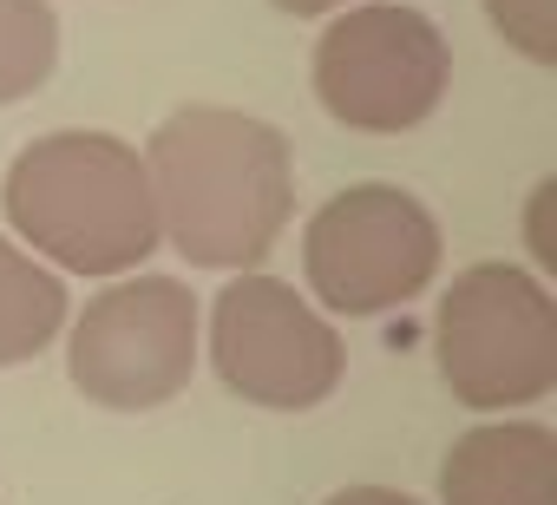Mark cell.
Wrapping results in <instances>:
<instances>
[{"label": "cell", "mask_w": 557, "mask_h": 505, "mask_svg": "<svg viewBox=\"0 0 557 505\" xmlns=\"http://www.w3.org/2000/svg\"><path fill=\"white\" fill-rule=\"evenodd\" d=\"M66 329V283L0 236V368L34 361Z\"/></svg>", "instance_id": "9c48e42d"}, {"label": "cell", "mask_w": 557, "mask_h": 505, "mask_svg": "<svg viewBox=\"0 0 557 505\" xmlns=\"http://www.w3.org/2000/svg\"><path fill=\"white\" fill-rule=\"evenodd\" d=\"M302 270L335 316H387L440 276V223L400 184H355L315 210Z\"/></svg>", "instance_id": "277c9868"}, {"label": "cell", "mask_w": 557, "mask_h": 505, "mask_svg": "<svg viewBox=\"0 0 557 505\" xmlns=\"http://www.w3.org/2000/svg\"><path fill=\"white\" fill-rule=\"evenodd\" d=\"M145 177L158 236L197 270H256L296 204L289 138L230 106L171 112L145 145Z\"/></svg>", "instance_id": "6da1fadb"}, {"label": "cell", "mask_w": 557, "mask_h": 505, "mask_svg": "<svg viewBox=\"0 0 557 505\" xmlns=\"http://www.w3.org/2000/svg\"><path fill=\"white\" fill-rule=\"evenodd\" d=\"M66 335L73 387L112 414H145L177 401L197 368V296L177 276H125Z\"/></svg>", "instance_id": "5b68a950"}, {"label": "cell", "mask_w": 557, "mask_h": 505, "mask_svg": "<svg viewBox=\"0 0 557 505\" xmlns=\"http://www.w3.org/2000/svg\"><path fill=\"white\" fill-rule=\"evenodd\" d=\"M433 348L459 407H531L557 381V303L518 263H472L440 296Z\"/></svg>", "instance_id": "3957f363"}, {"label": "cell", "mask_w": 557, "mask_h": 505, "mask_svg": "<svg viewBox=\"0 0 557 505\" xmlns=\"http://www.w3.org/2000/svg\"><path fill=\"white\" fill-rule=\"evenodd\" d=\"M485 14L505 34V47H518L524 60L537 66L557 60V0H485Z\"/></svg>", "instance_id": "8fae6325"}, {"label": "cell", "mask_w": 557, "mask_h": 505, "mask_svg": "<svg viewBox=\"0 0 557 505\" xmlns=\"http://www.w3.org/2000/svg\"><path fill=\"white\" fill-rule=\"evenodd\" d=\"M446 505H557V440L537 420H492L453 440L440 466Z\"/></svg>", "instance_id": "ba28073f"}, {"label": "cell", "mask_w": 557, "mask_h": 505, "mask_svg": "<svg viewBox=\"0 0 557 505\" xmlns=\"http://www.w3.org/2000/svg\"><path fill=\"white\" fill-rule=\"evenodd\" d=\"M8 223L73 276H125L158 236L145 158L112 132H47L8 171Z\"/></svg>", "instance_id": "7a4b0ae2"}, {"label": "cell", "mask_w": 557, "mask_h": 505, "mask_svg": "<svg viewBox=\"0 0 557 505\" xmlns=\"http://www.w3.org/2000/svg\"><path fill=\"white\" fill-rule=\"evenodd\" d=\"M60 66V21L47 0H0V106L40 93Z\"/></svg>", "instance_id": "30bf717a"}, {"label": "cell", "mask_w": 557, "mask_h": 505, "mask_svg": "<svg viewBox=\"0 0 557 505\" xmlns=\"http://www.w3.org/2000/svg\"><path fill=\"white\" fill-rule=\"evenodd\" d=\"M550 197H557L550 184H537V197H531V249H537V263H544V270L557 263V249H550V230H544V210H550Z\"/></svg>", "instance_id": "7c38bea8"}, {"label": "cell", "mask_w": 557, "mask_h": 505, "mask_svg": "<svg viewBox=\"0 0 557 505\" xmlns=\"http://www.w3.org/2000/svg\"><path fill=\"white\" fill-rule=\"evenodd\" d=\"M329 505H420V498H407V492H387V485H348V492H335Z\"/></svg>", "instance_id": "4fadbf2b"}, {"label": "cell", "mask_w": 557, "mask_h": 505, "mask_svg": "<svg viewBox=\"0 0 557 505\" xmlns=\"http://www.w3.org/2000/svg\"><path fill=\"white\" fill-rule=\"evenodd\" d=\"M275 8H283V14H296V21H302V14H335L342 0H275Z\"/></svg>", "instance_id": "5bb4252c"}, {"label": "cell", "mask_w": 557, "mask_h": 505, "mask_svg": "<svg viewBox=\"0 0 557 505\" xmlns=\"http://www.w3.org/2000/svg\"><path fill=\"white\" fill-rule=\"evenodd\" d=\"M446 34L420 8H355L315 47V93L355 132H413L446 99Z\"/></svg>", "instance_id": "8992f818"}, {"label": "cell", "mask_w": 557, "mask_h": 505, "mask_svg": "<svg viewBox=\"0 0 557 505\" xmlns=\"http://www.w3.org/2000/svg\"><path fill=\"white\" fill-rule=\"evenodd\" d=\"M210 355L236 401L269 414L322 407L342 387V335L275 276H236L210 309Z\"/></svg>", "instance_id": "52a82bcc"}]
</instances>
